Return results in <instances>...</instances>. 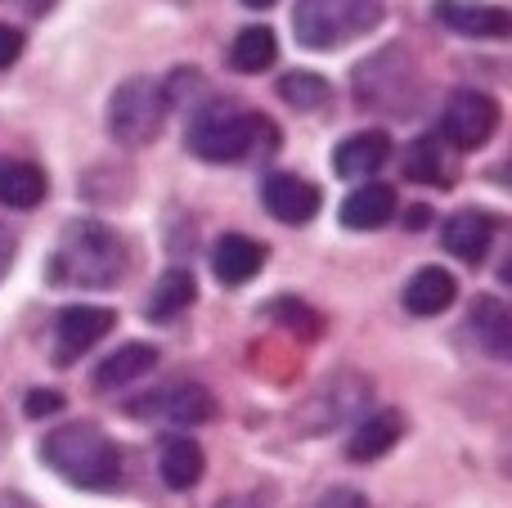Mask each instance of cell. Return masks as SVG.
Here are the masks:
<instances>
[{"label": "cell", "mask_w": 512, "mask_h": 508, "mask_svg": "<svg viewBox=\"0 0 512 508\" xmlns=\"http://www.w3.org/2000/svg\"><path fill=\"white\" fill-rule=\"evenodd\" d=\"M391 216H396V189L378 185V180L360 185L342 203V225H346V230H382Z\"/></svg>", "instance_id": "cell-14"}, {"label": "cell", "mask_w": 512, "mask_h": 508, "mask_svg": "<svg viewBox=\"0 0 512 508\" xmlns=\"http://www.w3.org/2000/svg\"><path fill=\"white\" fill-rule=\"evenodd\" d=\"M427 221H432L427 207H409V230H427Z\"/></svg>", "instance_id": "cell-30"}, {"label": "cell", "mask_w": 512, "mask_h": 508, "mask_svg": "<svg viewBox=\"0 0 512 508\" xmlns=\"http://www.w3.org/2000/svg\"><path fill=\"white\" fill-rule=\"evenodd\" d=\"M261 266H265V248L248 234H225L212 252V270L221 284H248Z\"/></svg>", "instance_id": "cell-15"}, {"label": "cell", "mask_w": 512, "mask_h": 508, "mask_svg": "<svg viewBox=\"0 0 512 508\" xmlns=\"http://www.w3.org/2000/svg\"><path fill=\"white\" fill-rule=\"evenodd\" d=\"M274 59H279V41L270 27H243L230 45V63L239 72H265Z\"/></svg>", "instance_id": "cell-21"}, {"label": "cell", "mask_w": 512, "mask_h": 508, "mask_svg": "<svg viewBox=\"0 0 512 508\" xmlns=\"http://www.w3.org/2000/svg\"><path fill=\"white\" fill-rule=\"evenodd\" d=\"M189 302H194V275H189V270H167L149 297V320H171V315H180Z\"/></svg>", "instance_id": "cell-23"}, {"label": "cell", "mask_w": 512, "mask_h": 508, "mask_svg": "<svg viewBox=\"0 0 512 508\" xmlns=\"http://www.w3.org/2000/svg\"><path fill=\"white\" fill-rule=\"evenodd\" d=\"M274 140H279V131L261 113L230 104V99L203 104L189 117V149L203 162H243L256 149H274Z\"/></svg>", "instance_id": "cell-2"}, {"label": "cell", "mask_w": 512, "mask_h": 508, "mask_svg": "<svg viewBox=\"0 0 512 508\" xmlns=\"http://www.w3.org/2000/svg\"><path fill=\"white\" fill-rule=\"evenodd\" d=\"M382 18L378 0H297L292 27L306 50H337L355 36L373 32Z\"/></svg>", "instance_id": "cell-4"}, {"label": "cell", "mask_w": 512, "mask_h": 508, "mask_svg": "<svg viewBox=\"0 0 512 508\" xmlns=\"http://www.w3.org/2000/svg\"><path fill=\"white\" fill-rule=\"evenodd\" d=\"M468 324H472V333H477V342L495 360H508L512 356V311L499 302V297H477Z\"/></svg>", "instance_id": "cell-17"}, {"label": "cell", "mask_w": 512, "mask_h": 508, "mask_svg": "<svg viewBox=\"0 0 512 508\" xmlns=\"http://www.w3.org/2000/svg\"><path fill=\"white\" fill-rule=\"evenodd\" d=\"M261 198H265V212L283 225H306L310 216L319 212V189L301 176H288V171H279V176L265 180Z\"/></svg>", "instance_id": "cell-9"}, {"label": "cell", "mask_w": 512, "mask_h": 508, "mask_svg": "<svg viewBox=\"0 0 512 508\" xmlns=\"http://www.w3.org/2000/svg\"><path fill=\"white\" fill-rule=\"evenodd\" d=\"M454 297H459V284H454L450 270L441 266H423L414 279L405 284V311L409 315H441L454 306Z\"/></svg>", "instance_id": "cell-13"}, {"label": "cell", "mask_w": 512, "mask_h": 508, "mask_svg": "<svg viewBox=\"0 0 512 508\" xmlns=\"http://www.w3.org/2000/svg\"><path fill=\"white\" fill-rule=\"evenodd\" d=\"M18 54H23V36H18L9 23H0V68H9Z\"/></svg>", "instance_id": "cell-28"}, {"label": "cell", "mask_w": 512, "mask_h": 508, "mask_svg": "<svg viewBox=\"0 0 512 508\" xmlns=\"http://www.w3.org/2000/svg\"><path fill=\"white\" fill-rule=\"evenodd\" d=\"M0 508H36V504L23 500V495H14V491H0Z\"/></svg>", "instance_id": "cell-31"}, {"label": "cell", "mask_w": 512, "mask_h": 508, "mask_svg": "<svg viewBox=\"0 0 512 508\" xmlns=\"http://www.w3.org/2000/svg\"><path fill=\"white\" fill-rule=\"evenodd\" d=\"M243 5H248V9H270L274 0H243Z\"/></svg>", "instance_id": "cell-33"}, {"label": "cell", "mask_w": 512, "mask_h": 508, "mask_svg": "<svg viewBox=\"0 0 512 508\" xmlns=\"http://www.w3.org/2000/svg\"><path fill=\"white\" fill-rule=\"evenodd\" d=\"M9 261H14V239H9V230L0 225V275L9 270Z\"/></svg>", "instance_id": "cell-29"}, {"label": "cell", "mask_w": 512, "mask_h": 508, "mask_svg": "<svg viewBox=\"0 0 512 508\" xmlns=\"http://www.w3.org/2000/svg\"><path fill=\"white\" fill-rule=\"evenodd\" d=\"M23 410H27V419H45V414H59L63 410V396L59 392H32Z\"/></svg>", "instance_id": "cell-26"}, {"label": "cell", "mask_w": 512, "mask_h": 508, "mask_svg": "<svg viewBox=\"0 0 512 508\" xmlns=\"http://www.w3.org/2000/svg\"><path fill=\"white\" fill-rule=\"evenodd\" d=\"M216 508H256V504H252V500H243V495H234V500H221Z\"/></svg>", "instance_id": "cell-32"}, {"label": "cell", "mask_w": 512, "mask_h": 508, "mask_svg": "<svg viewBox=\"0 0 512 508\" xmlns=\"http://www.w3.org/2000/svg\"><path fill=\"white\" fill-rule=\"evenodd\" d=\"M45 198V171L32 162H0V203L5 207H36Z\"/></svg>", "instance_id": "cell-20"}, {"label": "cell", "mask_w": 512, "mask_h": 508, "mask_svg": "<svg viewBox=\"0 0 512 508\" xmlns=\"http://www.w3.org/2000/svg\"><path fill=\"white\" fill-rule=\"evenodd\" d=\"M319 508H369V500L360 491H351V486H337V491H328L319 500Z\"/></svg>", "instance_id": "cell-27"}, {"label": "cell", "mask_w": 512, "mask_h": 508, "mask_svg": "<svg viewBox=\"0 0 512 508\" xmlns=\"http://www.w3.org/2000/svg\"><path fill=\"white\" fill-rule=\"evenodd\" d=\"M436 18L463 36H477V41H504L512 32L508 9L486 5V0H441V5H436Z\"/></svg>", "instance_id": "cell-8"}, {"label": "cell", "mask_w": 512, "mask_h": 508, "mask_svg": "<svg viewBox=\"0 0 512 508\" xmlns=\"http://www.w3.org/2000/svg\"><path fill=\"white\" fill-rule=\"evenodd\" d=\"M113 324H117V315L108 311V306H68V311L59 315V324H54V333H59L54 360H59V365H72V360H77L81 351L95 347Z\"/></svg>", "instance_id": "cell-7"}, {"label": "cell", "mask_w": 512, "mask_h": 508, "mask_svg": "<svg viewBox=\"0 0 512 508\" xmlns=\"http://www.w3.org/2000/svg\"><path fill=\"white\" fill-rule=\"evenodd\" d=\"M328 81L319 77V72H288V77L279 81V99L292 108H301V113H315V108L328 104Z\"/></svg>", "instance_id": "cell-24"}, {"label": "cell", "mask_w": 512, "mask_h": 508, "mask_svg": "<svg viewBox=\"0 0 512 508\" xmlns=\"http://www.w3.org/2000/svg\"><path fill=\"white\" fill-rule=\"evenodd\" d=\"M499 126V104L481 90H454L441 113V140L454 149H481Z\"/></svg>", "instance_id": "cell-6"}, {"label": "cell", "mask_w": 512, "mask_h": 508, "mask_svg": "<svg viewBox=\"0 0 512 508\" xmlns=\"http://www.w3.org/2000/svg\"><path fill=\"white\" fill-rule=\"evenodd\" d=\"M387 158H391L387 135L382 131H360V135H351V140L337 144L333 167H337V176L342 180H369V176H378V171L387 167Z\"/></svg>", "instance_id": "cell-11"}, {"label": "cell", "mask_w": 512, "mask_h": 508, "mask_svg": "<svg viewBox=\"0 0 512 508\" xmlns=\"http://www.w3.org/2000/svg\"><path fill=\"white\" fill-rule=\"evenodd\" d=\"M270 315H274V320H288V329H301L306 338H315V333H319V315L306 311L301 302H274Z\"/></svg>", "instance_id": "cell-25"}, {"label": "cell", "mask_w": 512, "mask_h": 508, "mask_svg": "<svg viewBox=\"0 0 512 508\" xmlns=\"http://www.w3.org/2000/svg\"><path fill=\"white\" fill-rule=\"evenodd\" d=\"M162 122H167V95L153 77H131L113 90L108 99V131L117 144L126 149H140V144L158 140Z\"/></svg>", "instance_id": "cell-5"}, {"label": "cell", "mask_w": 512, "mask_h": 508, "mask_svg": "<svg viewBox=\"0 0 512 508\" xmlns=\"http://www.w3.org/2000/svg\"><path fill=\"white\" fill-rule=\"evenodd\" d=\"M405 176L423 180V185H436V189L450 185V162H445L441 140H436V135H423V140L409 144V153H405Z\"/></svg>", "instance_id": "cell-22"}, {"label": "cell", "mask_w": 512, "mask_h": 508, "mask_svg": "<svg viewBox=\"0 0 512 508\" xmlns=\"http://www.w3.org/2000/svg\"><path fill=\"white\" fill-rule=\"evenodd\" d=\"M135 414H162V419H171L176 428H194V423H207L216 414V401L207 387L198 383H180V387H167V392H158V401L149 405H135Z\"/></svg>", "instance_id": "cell-12"}, {"label": "cell", "mask_w": 512, "mask_h": 508, "mask_svg": "<svg viewBox=\"0 0 512 508\" xmlns=\"http://www.w3.org/2000/svg\"><path fill=\"white\" fill-rule=\"evenodd\" d=\"M153 365H158V351L144 347V342H126V347H117L108 360H99L95 387L99 392H113V387H126V383H135V378L153 374Z\"/></svg>", "instance_id": "cell-16"}, {"label": "cell", "mask_w": 512, "mask_h": 508, "mask_svg": "<svg viewBox=\"0 0 512 508\" xmlns=\"http://www.w3.org/2000/svg\"><path fill=\"white\" fill-rule=\"evenodd\" d=\"M162 482L171 491H189L203 482V446L194 437H171L162 446Z\"/></svg>", "instance_id": "cell-19"}, {"label": "cell", "mask_w": 512, "mask_h": 508, "mask_svg": "<svg viewBox=\"0 0 512 508\" xmlns=\"http://www.w3.org/2000/svg\"><path fill=\"white\" fill-rule=\"evenodd\" d=\"M126 275V243L104 221L63 225L50 257V284L59 288H113Z\"/></svg>", "instance_id": "cell-1"}, {"label": "cell", "mask_w": 512, "mask_h": 508, "mask_svg": "<svg viewBox=\"0 0 512 508\" xmlns=\"http://www.w3.org/2000/svg\"><path fill=\"white\" fill-rule=\"evenodd\" d=\"M45 464L63 477V482L81 486V491H113L122 482V455L117 446L90 423H72L45 437L41 446Z\"/></svg>", "instance_id": "cell-3"}, {"label": "cell", "mask_w": 512, "mask_h": 508, "mask_svg": "<svg viewBox=\"0 0 512 508\" xmlns=\"http://www.w3.org/2000/svg\"><path fill=\"white\" fill-rule=\"evenodd\" d=\"M400 432H405V419H400L396 410H382V414H369V419L360 423V428L351 432V459H360V464H369V459L387 455L391 446L400 441Z\"/></svg>", "instance_id": "cell-18"}, {"label": "cell", "mask_w": 512, "mask_h": 508, "mask_svg": "<svg viewBox=\"0 0 512 508\" xmlns=\"http://www.w3.org/2000/svg\"><path fill=\"white\" fill-rule=\"evenodd\" d=\"M441 239L459 261L477 266V261H486L490 243H495V216L477 212V207H463V212H454L450 221L441 225Z\"/></svg>", "instance_id": "cell-10"}]
</instances>
